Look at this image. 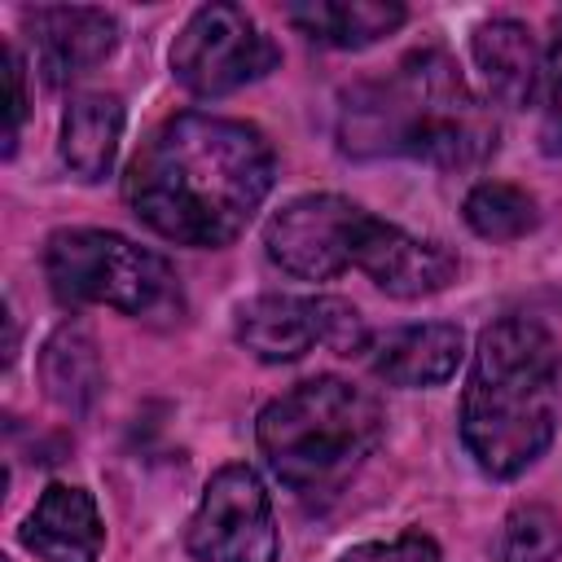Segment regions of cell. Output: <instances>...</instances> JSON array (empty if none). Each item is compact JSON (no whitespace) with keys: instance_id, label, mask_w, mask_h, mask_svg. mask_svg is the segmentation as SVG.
<instances>
[{"instance_id":"6da1fadb","label":"cell","mask_w":562,"mask_h":562,"mask_svg":"<svg viewBox=\"0 0 562 562\" xmlns=\"http://www.w3.org/2000/svg\"><path fill=\"white\" fill-rule=\"evenodd\" d=\"M272 176L277 158L259 127L184 110L127 167V202L167 241L228 246L263 206Z\"/></svg>"},{"instance_id":"7a4b0ae2","label":"cell","mask_w":562,"mask_h":562,"mask_svg":"<svg viewBox=\"0 0 562 562\" xmlns=\"http://www.w3.org/2000/svg\"><path fill=\"white\" fill-rule=\"evenodd\" d=\"M496 119L443 48L408 53L391 75L342 92L338 145L351 158L474 167L496 149Z\"/></svg>"},{"instance_id":"3957f363","label":"cell","mask_w":562,"mask_h":562,"mask_svg":"<svg viewBox=\"0 0 562 562\" xmlns=\"http://www.w3.org/2000/svg\"><path fill=\"white\" fill-rule=\"evenodd\" d=\"M558 426V347L531 316H501L479 334L461 391V443L492 479L522 474Z\"/></svg>"},{"instance_id":"277c9868","label":"cell","mask_w":562,"mask_h":562,"mask_svg":"<svg viewBox=\"0 0 562 562\" xmlns=\"http://www.w3.org/2000/svg\"><path fill=\"white\" fill-rule=\"evenodd\" d=\"M382 404L347 378L321 373L259 413V452L268 470L303 501L334 496L382 443Z\"/></svg>"},{"instance_id":"5b68a950","label":"cell","mask_w":562,"mask_h":562,"mask_svg":"<svg viewBox=\"0 0 562 562\" xmlns=\"http://www.w3.org/2000/svg\"><path fill=\"white\" fill-rule=\"evenodd\" d=\"M44 272L61 303H97L127 316H149L176 299L171 263L105 228L53 233L44 246Z\"/></svg>"},{"instance_id":"8992f818","label":"cell","mask_w":562,"mask_h":562,"mask_svg":"<svg viewBox=\"0 0 562 562\" xmlns=\"http://www.w3.org/2000/svg\"><path fill=\"white\" fill-rule=\"evenodd\" d=\"M281 61L277 44L237 4H202L171 44V75L193 97H224L263 79Z\"/></svg>"},{"instance_id":"52a82bcc","label":"cell","mask_w":562,"mask_h":562,"mask_svg":"<svg viewBox=\"0 0 562 562\" xmlns=\"http://www.w3.org/2000/svg\"><path fill=\"white\" fill-rule=\"evenodd\" d=\"M184 544L198 562H277L281 536L263 479L250 465L215 470L189 518Z\"/></svg>"},{"instance_id":"ba28073f","label":"cell","mask_w":562,"mask_h":562,"mask_svg":"<svg viewBox=\"0 0 562 562\" xmlns=\"http://www.w3.org/2000/svg\"><path fill=\"white\" fill-rule=\"evenodd\" d=\"M369 211H360L356 202L338 198V193H307L285 202L268 228H263V246L268 259L299 277V281H329L347 268H356V246L364 233Z\"/></svg>"},{"instance_id":"9c48e42d","label":"cell","mask_w":562,"mask_h":562,"mask_svg":"<svg viewBox=\"0 0 562 562\" xmlns=\"http://www.w3.org/2000/svg\"><path fill=\"white\" fill-rule=\"evenodd\" d=\"M356 268L391 299H426L457 281V255L448 246L413 237L400 224H386L378 215L364 220Z\"/></svg>"},{"instance_id":"30bf717a","label":"cell","mask_w":562,"mask_h":562,"mask_svg":"<svg viewBox=\"0 0 562 562\" xmlns=\"http://www.w3.org/2000/svg\"><path fill=\"white\" fill-rule=\"evenodd\" d=\"M26 26L35 35L40 70L57 88L97 70L119 44V22L105 9H35L26 13Z\"/></svg>"},{"instance_id":"8fae6325","label":"cell","mask_w":562,"mask_h":562,"mask_svg":"<svg viewBox=\"0 0 562 562\" xmlns=\"http://www.w3.org/2000/svg\"><path fill=\"white\" fill-rule=\"evenodd\" d=\"M22 544L40 562H97L105 527L92 492L75 483H48L22 522Z\"/></svg>"},{"instance_id":"7c38bea8","label":"cell","mask_w":562,"mask_h":562,"mask_svg":"<svg viewBox=\"0 0 562 562\" xmlns=\"http://www.w3.org/2000/svg\"><path fill=\"white\" fill-rule=\"evenodd\" d=\"M237 342L263 364H290L321 347V294H259L237 307Z\"/></svg>"},{"instance_id":"4fadbf2b","label":"cell","mask_w":562,"mask_h":562,"mask_svg":"<svg viewBox=\"0 0 562 562\" xmlns=\"http://www.w3.org/2000/svg\"><path fill=\"white\" fill-rule=\"evenodd\" d=\"M465 356V334L448 321H426V325H404L391 329L386 338H378L369 347L373 373L391 386H439L457 373Z\"/></svg>"},{"instance_id":"5bb4252c","label":"cell","mask_w":562,"mask_h":562,"mask_svg":"<svg viewBox=\"0 0 562 562\" xmlns=\"http://www.w3.org/2000/svg\"><path fill=\"white\" fill-rule=\"evenodd\" d=\"M470 53H474V66L483 75V88L496 105H509V110H522L536 101V88H540V53H536V40L522 22L514 18H492L474 31L470 40Z\"/></svg>"},{"instance_id":"9a60e30c","label":"cell","mask_w":562,"mask_h":562,"mask_svg":"<svg viewBox=\"0 0 562 562\" xmlns=\"http://www.w3.org/2000/svg\"><path fill=\"white\" fill-rule=\"evenodd\" d=\"M123 140V101L114 92H79L61 114V162L79 180H101Z\"/></svg>"},{"instance_id":"2e32d148","label":"cell","mask_w":562,"mask_h":562,"mask_svg":"<svg viewBox=\"0 0 562 562\" xmlns=\"http://www.w3.org/2000/svg\"><path fill=\"white\" fill-rule=\"evenodd\" d=\"M285 18L325 48H369L404 26V4L395 0H312L290 4Z\"/></svg>"},{"instance_id":"e0dca14e","label":"cell","mask_w":562,"mask_h":562,"mask_svg":"<svg viewBox=\"0 0 562 562\" xmlns=\"http://www.w3.org/2000/svg\"><path fill=\"white\" fill-rule=\"evenodd\" d=\"M40 378L57 408L83 413L101 395V356L83 325H61L40 351Z\"/></svg>"},{"instance_id":"ac0fdd59","label":"cell","mask_w":562,"mask_h":562,"mask_svg":"<svg viewBox=\"0 0 562 562\" xmlns=\"http://www.w3.org/2000/svg\"><path fill=\"white\" fill-rule=\"evenodd\" d=\"M465 224L487 241H518L536 228V198L505 180H483L465 193Z\"/></svg>"},{"instance_id":"d6986e66","label":"cell","mask_w":562,"mask_h":562,"mask_svg":"<svg viewBox=\"0 0 562 562\" xmlns=\"http://www.w3.org/2000/svg\"><path fill=\"white\" fill-rule=\"evenodd\" d=\"M496 562H562V522L544 505H518L501 522Z\"/></svg>"},{"instance_id":"ffe728a7","label":"cell","mask_w":562,"mask_h":562,"mask_svg":"<svg viewBox=\"0 0 562 562\" xmlns=\"http://www.w3.org/2000/svg\"><path fill=\"white\" fill-rule=\"evenodd\" d=\"M536 101H540V140L544 149H562V13H553V26H549V48L540 53V88H536Z\"/></svg>"},{"instance_id":"44dd1931","label":"cell","mask_w":562,"mask_h":562,"mask_svg":"<svg viewBox=\"0 0 562 562\" xmlns=\"http://www.w3.org/2000/svg\"><path fill=\"white\" fill-rule=\"evenodd\" d=\"M342 562H439V544L422 531H404L395 540L356 544V549L342 553Z\"/></svg>"},{"instance_id":"7402d4cb","label":"cell","mask_w":562,"mask_h":562,"mask_svg":"<svg viewBox=\"0 0 562 562\" xmlns=\"http://www.w3.org/2000/svg\"><path fill=\"white\" fill-rule=\"evenodd\" d=\"M0 61H4V154H13L22 119H26V75H22V57L13 44L0 48Z\"/></svg>"}]
</instances>
